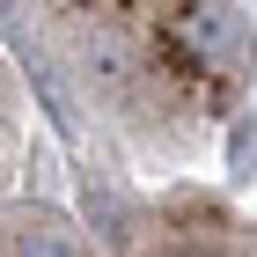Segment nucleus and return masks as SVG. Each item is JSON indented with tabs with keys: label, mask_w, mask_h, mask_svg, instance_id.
Wrapping results in <instances>:
<instances>
[{
	"label": "nucleus",
	"mask_w": 257,
	"mask_h": 257,
	"mask_svg": "<svg viewBox=\"0 0 257 257\" xmlns=\"http://www.w3.org/2000/svg\"><path fill=\"white\" fill-rule=\"evenodd\" d=\"M169 52L198 74H220V81H242L250 74V22H242L235 0H184L177 15H169Z\"/></svg>",
	"instance_id": "f257e3e1"
},
{
	"label": "nucleus",
	"mask_w": 257,
	"mask_h": 257,
	"mask_svg": "<svg viewBox=\"0 0 257 257\" xmlns=\"http://www.w3.org/2000/svg\"><path fill=\"white\" fill-rule=\"evenodd\" d=\"M8 257H81V242L52 213H22V220H8Z\"/></svg>",
	"instance_id": "f03ea898"
},
{
	"label": "nucleus",
	"mask_w": 257,
	"mask_h": 257,
	"mask_svg": "<svg viewBox=\"0 0 257 257\" xmlns=\"http://www.w3.org/2000/svg\"><path fill=\"white\" fill-rule=\"evenodd\" d=\"M228 169H235V177H250V169H257V118L235 125V140H228Z\"/></svg>",
	"instance_id": "7ed1b4c3"
},
{
	"label": "nucleus",
	"mask_w": 257,
	"mask_h": 257,
	"mask_svg": "<svg viewBox=\"0 0 257 257\" xmlns=\"http://www.w3.org/2000/svg\"><path fill=\"white\" fill-rule=\"evenodd\" d=\"M0 15H8V0H0Z\"/></svg>",
	"instance_id": "20e7f679"
}]
</instances>
